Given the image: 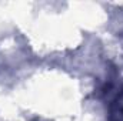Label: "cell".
I'll list each match as a JSON object with an SVG mask.
<instances>
[{"mask_svg": "<svg viewBox=\"0 0 123 121\" xmlns=\"http://www.w3.org/2000/svg\"><path fill=\"white\" fill-rule=\"evenodd\" d=\"M115 111L112 113V121H123V93L115 101Z\"/></svg>", "mask_w": 123, "mask_h": 121, "instance_id": "obj_1", "label": "cell"}]
</instances>
